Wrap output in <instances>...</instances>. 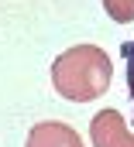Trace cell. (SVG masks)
I'll return each instance as SVG.
<instances>
[{
	"label": "cell",
	"mask_w": 134,
	"mask_h": 147,
	"mask_svg": "<svg viewBox=\"0 0 134 147\" xmlns=\"http://www.w3.org/2000/svg\"><path fill=\"white\" fill-rule=\"evenodd\" d=\"M110 75H113V65L107 51L96 45H76L52 62V86L69 103L100 99L110 89Z\"/></svg>",
	"instance_id": "obj_1"
},
{
	"label": "cell",
	"mask_w": 134,
	"mask_h": 147,
	"mask_svg": "<svg viewBox=\"0 0 134 147\" xmlns=\"http://www.w3.org/2000/svg\"><path fill=\"white\" fill-rule=\"evenodd\" d=\"M90 134H93V147H124L127 144V123L120 120L117 110H103L93 116L90 123Z\"/></svg>",
	"instance_id": "obj_2"
},
{
	"label": "cell",
	"mask_w": 134,
	"mask_h": 147,
	"mask_svg": "<svg viewBox=\"0 0 134 147\" xmlns=\"http://www.w3.org/2000/svg\"><path fill=\"white\" fill-rule=\"evenodd\" d=\"M24 147H83V140H79V134L69 123L48 120V123H38L28 134V144Z\"/></svg>",
	"instance_id": "obj_3"
},
{
	"label": "cell",
	"mask_w": 134,
	"mask_h": 147,
	"mask_svg": "<svg viewBox=\"0 0 134 147\" xmlns=\"http://www.w3.org/2000/svg\"><path fill=\"white\" fill-rule=\"evenodd\" d=\"M103 7H107V14H110L117 24L134 21V0H103Z\"/></svg>",
	"instance_id": "obj_4"
},
{
	"label": "cell",
	"mask_w": 134,
	"mask_h": 147,
	"mask_svg": "<svg viewBox=\"0 0 134 147\" xmlns=\"http://www.w3.org/2000/svg\"><path fill=\"white\" fill-rule=\"evenodd\" d=\"M120 55H124V69H127V92H131V103H134V38L120 45Z\"/></svg>",
	"instance_id": "obj_5"
},
{
	"label": "cell",
	"mask_w": 134,
	"mask_h": 147,
	"mask_svg": "<svg viewBox=\"0 0 134 147\" xmlns=\"http://www.w3.org/2000/svg\"><path fill=\"white\" fill-rule=\"evenodd\" d=\"M124 147H134V137H127V144H124Z\"/></svg>",
	"instance_id": "obj_6"
}]
</instances>
